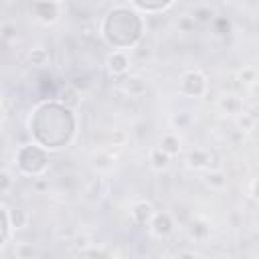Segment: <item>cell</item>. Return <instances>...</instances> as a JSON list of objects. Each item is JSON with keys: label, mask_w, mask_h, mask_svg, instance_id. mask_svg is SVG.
<instances>
[{"label": "cell", "mask_w": 259, "mask_h": 259, "mask_svg": "<svg viewBox=\"0 0 259 259\" xmlns=\"http://www.w3.org/2000/svg\"><path fill=\"white\" fill-rule=\"evenodd\" d=\"M28 132L32 142L47 152L61 150L69 146L77 134V115L57 99L40 101L28 117Z\"/></svg>", "instance_id": "6da1fadb"}, {"label": "cell", "mask_w": 259, "mask_h": 259, "mask_svg": "<svg viewBox=\"0 0 259 259\" xmlns=\"http://www.w3.org/2000/svg\"><path fill=\"white\" fill-rule=\"evenodd\" d=\"M99 36L113 51H127L144 36V16L130 4H113L99 22Z\"/></svg>", "instance_id": "7a4b0ae2"}, {"label": "cell", "mask_w": 259, "mask_h": 259, "mask_svg": "<svg viewBox=\"0 0 259 259\" xmlns=\"http://www.w3.org/2000/svg\"><path fill=\"white\" fill-rule=\"evenodd\" d=\"M14 162H16V170L20 174L38 178L49 168V152L45 148H40L38 144L30 142V144H24L16 150Z\"/></svg>", "instance_id": "3957f363"}, {"label": "cell", "mask_w": 259, "mask_h": 259, "mask_svg": "<svg viewBox=\"0 0 259 259\" xmlns=\"http://www.w3.org/2000/svg\"><path fill=\"white\" fill-rule=\"evenodd\" d=\"M178 87H180V93L186 97H202L208 89V79L202 71L190 69V71H184L180 75Z\"/></svg>", "instance_id": "277c9868"}, {"label": "cell", "mask_w": 259, "mask_h": 259, "mask_svg": "<svg viewBox=\"0 0 259 259\" xmlns=\"http://www.w3.org/2000/svg\"><path fill=\"white\" fill-rule=\"evenodd\" d=\"M65 4L57 2V0H36L28 6L30 14L34 20H38L40 24H55L63 12Z\"/></svg>", "instance_id": "5b68a950"}, {"label": "cell", "mask_w": 259, "mask_h": 259, "mask_svg": "<svg viewBox=\"0 0 259 259\" xmlns=\"http://www.w3.org/2000/svg\"><path fill=\"white\" fill-rule=\"evenodd\" d=\"M105 67L113 77H125L130 75V67H132V59L127 51H111L105 57Z\"/></svg>", "instance_id": "8992f818"}, {"label": "cell", "mask_w": 259, "mask_h": 259, "mask_svg": "<svg viewBox=\"0 0 259 259\" xmlns=\"http://www.w3.org/2000/svg\"><path fill=\"white\" fill-rule=\"evenodd\" d=\"M142 16L144 14H162L176 6L174 0H132L130 2Z\"/></svg>", "instance_id": "52a82bcc"}, {"label": "cell", "mask_w": 259, "mask_h": 259, "mask_svg": "<svg viewBox=\"0 0 259 259\" xmlns=\"http://www.w3.org/2000/svg\"><path fill=\"white\" fill-rule=\"evenodd\" d=\"M154 214H156V210H154L152 202H148V200H138V202H134L132 208H130V219H132V223H136V225H140V227H150Z\"/></svg>", "instance_id": "ba28073f"}, {"label": "cell", "mask_w": 259, "mask_h": 259, "mask_svg": "<svg viewBox=\"0 0 259 259\" xmlns=\"http://www.w3.org/2000/svg\"><path fill=\"white\" fill-rule=\"evenodd\" d=\"M172 231H174V219H172V214L166 212V210L156 212L154 219H152V223H150V233L154 237H158V239H164Z\"/></svg>", "instance_id": "9c48e42d"}, {"label": "cell", "mask_w": 259, "mask_h": 259, "mask_svg": "<svg viewBox=\"0 0 259 259\" xmlns=\"http://www.w3.org/2000/svg\"><path fill=\"white\" fill-rule=\"evenodd\" d=\"M55 99L59 103H63L65 107H69V109L75 111L81 105V91H79V87H75L73 83H69V85H65V87L59 89V93L55 95Z\"/></svg>", "instance_id": "30bf717a"}, {"label": "cell", "mask_w": 259, "mask_h": 259, "mask_svg": "<svg viewBox=\"0 0 259 259\" xmlns=\"http://www.w3.org/2000/svg\"><path fill=\"white\" fill-rule=\"evenodd\" d=\"M121 89H123L125 93H130L132 97H138V95L146 93L148 85H146V81H144L142 77H138V75H125V77L121 79Z\"/></svg>", "instance_id": "8fae6325"}, {"label": "cell", "mask_w": 259, "mask_h": 259, "mask_svg": "<svg viewBox=\"0 0 259 259\" xmlns=\"http://www.w3.org/2000/svg\"><path fill=\"white\" fill-rule=\"evenodd\" d=\"M217 105H219V109L223 111V113H227V115H239L243 109V103H241V99L237 97V95H233V93H227V95H223V97H219V101H217Z\"/></svg>", "instance_id": "7c38bea8"}, {"label": "cell", "mask_w": 259, "mask_h": 259, "mask_svg": "<svg viewBox=\"0 0 259 259\" xmlns=\"http://www.w3.org/2000/svg\"><path fill=\"white\" fill-rule=\"evenodd\" d=\"M190 16L194 18L196 24H206V22H212L217 18V10L210 4H196L190 10Z\"/></svg>", "instance_id": "4fadbf2b"}, {"label": "cell", "mask_w": 259, "mask_h": 259, "mask_svg": "<svg viewBox=\"0 0 259 259\" xmlns=\"http://www.w3.org/2000/svg\"><path fill=\"white\" fill-rule=\"evenodd\" d=\"M188 235H190L194 241H204V239H208V235H210V225H208L204 219L196 217V219H192L190 225H188Z\"/></svg>", "instance_id": "5bb4252c"}, {"label": "cell", "mask_w": 259, "mask_h": 259, "mask_svg": "<svg viewBox=\"0 0 259 259\" xmlns=\"http://www.w3.org/2000/svg\"><path fill=\"white\" fill-rule=\"evenodd\" d=\"M210 160H212V154H210V152L196 148V150H192V152L188 154L186 164H188L190 168H194V170H200V168H208V162H210Z\"/></svg>", "instance_id": "9a60e30c"}, {"label": "cell", "mask_w": 259, "mask_h": 259, "mask_svg": "<svg viewBox=\"0 0 259 259\" xmlns=\"http://www.w3.org/2000/svg\"><path fill=\"white\" fill-rule=\"evenodd\" d=\"M170 160H172V156H168L160 146H158V148H154V150H150L148 162H150V166H152L154 170H158V172L166 170V168L170 166Z\"/></svg>", "instance_id": "2e32d148"}, {"label": "cell", "mask_w": 259, "mask_h": 259, "mask_svg": "<svg viewBox=\"0 0 259 259\" xmlns=\"http://www.w3.org/2000/svg\"><path fill=\"white\" fill-rule=\"evenodd\" d=\"M26 61H28V65H32V67H47V65L51 63V53H49V49H45V47H34V49L28 51Z\"/></svg>", "instance_id": "e0dca14e"}, {"label": "cell", "mask_w": 259, "mask_h": 259, "mask_svg": "<svg viewBox=\"0 0 259 259\" xmlns=\"http://www.w3.org/2000/svg\"><path fill=\"white\" fill-rule=\"evenodd\" d=\"M160 148H162L168 156H176V154L180 152V138H178V134H176V132L164 134L162 140H160Z\"/></svg>", "instance_id": "ac0fdd59"}, {"label": "cell", "mask_w": 259, "mask_h": 259, "mask_svg": "<svg viewBox=\"0 0 259 259\" xmlns=\"http://www.w3.org/2000/svg\"><path fill=\"white\" fill-rule=\"evenodd\" d=\"M0 214H2V245H6L10 241V235L14 231V225H12V219H10V206L6 202L0 204Z\"/></svg>", "instance_id": "d6986e66"}, {"label": "cell", "mask_w": 259, "mask_h": 259, "mask_svg": "<svg viewBox=\"0 0 259 259\" xmlns=\"http://www.w3.org/2000/svg\"><path fill=\"white\" fill-rule=\"evenodd\" d=\"M204 182L210 186V188H214V190H223L225 186H227V174L223 172V170H210V172H206V176H204Z\"/></svg>", "instance_id": "ffe728a7"}, {"label": "cell", "mask_w": 259, "mask_h": 259, "mask_svg": "<svg viewBox=\"0 0 259 259\" xmlns=\"http://www.w3.org/2000/svg\"><path fill=\"white\" fill-rule=\"evenodd\" d=\"M192 123V117L188 111H176L172 117H170V125L174 132H180V130H188Z\"/></svg>", "instance_id": "44dd1931"}, {"label": "cell", "mask_w": 259, "mask_h": 259, "mask_svg": "<svg viewBox=\"0 0 259 259\" xmlns=\"http://www.w3.org/2000/svg\"><path fill=\"white\" fill-rule=\"evenodd\" d=\"M255 123H257L255 115H251V113H247V111H241V113L237 115V125H239L241 132H251V130L255 127Z\"/></svg>", "instance_id": "7402d4cb"}, {"label": "cell", "mask_w": 259, "mask_h": 259, "mask_svg": "<svg viewBox=\"0 0 259 259\" xmlns=\"http://www.w3.org/2000/svg\"><path fill=\"white\" fill-rule=\"evenodd\" d=\"M257 69L255 67H243L241 71H239V81L241 83H245V85H253V83H257Z\"/></svg>", "instance_id": "603a6c76"}, {"label": "cell", "mask_w": 259, "mask_h": 259, "mask_svg": "<svg viewBox=\"0 0 259 259\" xmlns=\"http://www.w3.org/2000/svg\"><path fill=\"white\" fill-rule=\"evenodd\" d=\"M10 219H12L14 229H22V227L26 225V221H28L26 212H24V210H20V208H10Z\"/></svg>", "instance_id": "cb8c5ba5"}, {"label": "cell", "mask_w": 259, "mask_h": 259, "mask_svg": "<svg viewBox=\"0 0 259 259\" xmlns=\"http://www.w3.org/2000/svg\"><path fill=\"white\" fill-rule=\"evenodd\" d=\"M0 36H2L4 42H12V40H16V26H14L12 22H4L2 28H0Z\"/></svg>", "instance_id": "d4e9b609"}, {"label": "cell", "mask_w": 259, "mask_h": 259, "mask_svg": "<svg viewBox=\"0 0 259 259\" xmlns=\"http://www.w3.org/2000/svg\"><path fill=\"white\" fill-rule=\"evenodd\" d=\"M176 26H178L182 32H190V30H194L196 22H194V18H192L190 14H184V16H180V18H178Z\"/></svg>", "instance_id": "484cf974"}, {"label": "cell", "mask_w": 259, "mask_h": 259, "mask_svg": "<svg viewBox=\"0 0 259 259\" xmlns=\"http://www.w3.org/2000/svg\"><path fill=\"white\" fill-rule=\"evenodd\" d=\"M30 255H34V249H32L30 245H26V243L16 245V257H18V259H28Z\"/></svg>", "instance_id": "4316f807"}, {"label": "cell", "mask_w": 259, "mask_h": 259, "mask_svg": "<svg viewBox=\"0 0 259 259\" xmlns=\"http://www.w3.org/2000/svg\"><path fill=\"white\" fill-rule=\"evenodd\" d=\"M0 180H2V186H0V190H2V194H6L8 192V188H10V174H8V170H2V174H0Z\"/></svg>", "instance_id": "83f0119b"}, {"label": "cell", "mask_w": 259, "mask_h": 259, "mask_svg": "<svg viewBox=\"0 0 259 259\" xmlns=\"http://www.w3.org/2000/svg\"><path fill=\"white\" fill-rule=\"evenodd\" d=\"M251 196H253V198L259 202V176H257V178L251 182Z\"/></svg>", "instance_id": "f1b7e54d"}, {"label": "cell", "mask_w": 259, "mask_h": 259, "mask_svg": "<svg viewBox=\"0 0 259 259\" xmlns=\"http://www.w3.org/2000/svg\"><path fill=\"white\" fill-rule=\"evenodd\" d=\"M178 259H196V255H194L192 251H182V253L178 255Z\"/></svg>", "instance_id": "f546056e"}, {"label": "cell", "mask_w": 259, "mask_h": 259, "mask_svg": "<svg viewBox=\"0 0 259 259\" xmlns=\"http://www.w3.org/2000/svg\"><path fill=\"white\" fill-rule=\"evenodd\" d=\"M115 259H121V257H115Z\"/></svg>", "instance_id": "4dcf8cb0"}]
</instances>
